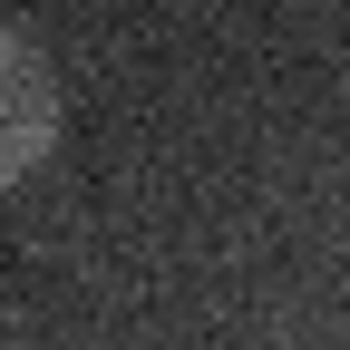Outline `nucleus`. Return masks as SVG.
Here are the masks:
<instances>
[{"mask_svg":"<svg viewBox=\"0 0 350 350\" xmlns=\"http://www.w3.org/2000/svg\"><path fill=\"white\" fill-rule=\"evenodd\" d=\"M49 146H59V68L20 29H0V185H20Z\"/></svg>","mask_w":350,"mask_h":350,"instance_id":"obj_1","label":"nucleus"}]
</instances>
